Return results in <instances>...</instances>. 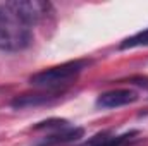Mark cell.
Instances as JSON below:
<instances>
[{
	"instance_id": "5b68a950",
	"label": "cell",
	"mask_w": 148,
	"mask_h": 146,
	"mask_svg": "<svg viewBox=\"0 0 148 146\" xmlns=\"http://www.w3.org/2000/svg\"><path fill=\"white\" fill-rule=\"evenodd\" d=\"M64 91H53V89H43L38 93H24L16 96L10 105L14 108H29V107H38V105H47L53 100H57Z\"/></svg>"
},
{
	"instance_id": "3957f363",
	"label": "cell",
	"mask_w": 148,
	"mask_h": 146,
	"mask_svg": "<svg viewBox=\"0 0 148 146\" xmlns=\"http://www.w3.org/2000/svg\"><path fill=\"white\" fill-rule=\"evenodd\" d=\"M14 12H17L29 26L40 23L50 10L48 2H40V0H12L5 2Z\"/></svg>"
},
{
	"instance_id": "6da1fadb",
	"label": "cell",
	"mask_w": 148,
	"mask_h": 146,
	"mask_svg": "<svg viewBox=\"0 0 148 146\" xmlns=\"http://www.w3.org/2000/svg\"><path fill=\"white\" fill-rule=\"evenodd\" d=\"M33 41L31 26L7 3H0V50L19 52Z\"/></svg>"
},
{
	"instance_id": "277c9868",
	"label": "cell",
	"mask_w": 148,
	"mask_h": 146,
	"mask_svg": "<svg viewBox=\"0 0 148 146\" xmlns=\"http://www.w3.org/2000/svg\"><path fill=\"white\" fill-rule=\"evenodd\" d=\"M138 100V93L133 89H110L97 98V107L98 108H117L124 107L129 103H134Z\"/></svg>"
},
{
	"instance_id": "ba28073f",
	"label": "cell",
	"mask_w": 148,
	"mask_h": 146,
	"mask_svg": "<svg viewBox=\"0 0 148 146\" xmlns=\"http://www.w3.org/2000/svg\"><path fill=\"white\" fill-rule=\"evenodd\" d=\"M138 46H148V28L133 35V36L126 38L122 43H121V48L126 50V48H138Z\"/></svg>"
},
{
	"instance_id": "52a82bcc",
	"label": "cell",
	"mask_w": 148,
	"mask_h": 146,
	"mask_svg": "<svg viewBox=\"0 0 148 146\" xmlns=\"http://www.w3.org/2000/svg\"><path fill=\"white\" fill-rule=\"evenodd\" d=\"M138 136V131H129L124 134H97L84 146H127Z\"/></svg>"
},
{
	"instance_id": "8992f818",
	"label": "cell",
	"mask_w": 148,
	"mask_h": 146,
	"mask_svg": "<svg viewBox=\"0 0 148 146\" xmlns=\"http://www.w3.org/2000/svg\"><path fill=\"white\" fill-rule=\"evenodd\" d=\"M84 134V131L81 127H62V129H57L53 131L52 134L41 138L35 146H60V145H67V143H74L77 139H81Z\"/></svg>"
},
{
	"instance_id": "9c48e42d",
	"label": "cell",
	"mask_w": 148,
	"mask_h": 146,
	"mask_svg": "<svg viewBox=\"0 0 148 146\" xmlns=\"http://www.w3.org/2000/svg\"><path fill=\"white\" fill-rule=\"evenodd\" d=\"M69 122L64 120V119H48V120H43V122H38L35 126V129L40 131V129H62V127H67Z\"/></svg>"
},
{
	"instance_id": "7a4b0ae2",
	"label": "cell",
	"mask_w": 148,
	"mask_h": 146,
	"mask_svg": "<svg viewBox=\"0 0 148 146\" xmlns=\"http://www.w3.org/2000/svg\"><path fill=\"white\" fill-rule=\"evenodd\" d=\"M88 60H71L60 65L48 67L45 71L33 74L29 77V83L40 89H53V91H64L66 86L76 81V77L88 67Z\"/></svg>"
}]
</instances>
